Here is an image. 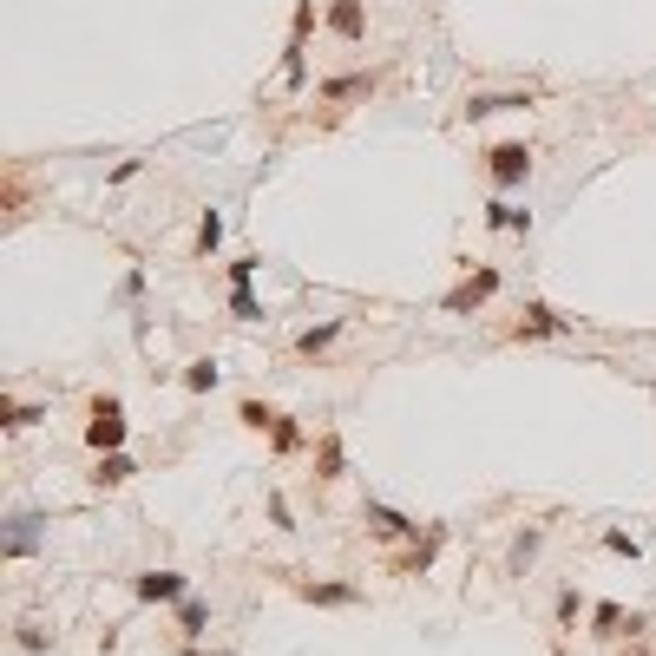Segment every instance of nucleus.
<instances>
[{"label":"nucleus","mask_w":656,"mask_h":656,"mask_svg":"<svg viewBox=\"0 0 656 656\" xmlns=\"http://www.w3.org/2000/svg\"><path fill=\"white\" fill-rule=\"evenodd\" d=\"M309 26H315V0H295L289 46H283V86H303V79H309V66H303V53H309Z\"/></svg>","instance_id":"obj_1"},{"label":"nucleus","mask_w":656,"mask_h":656,"mask_svg":"<svg viewBox=\"0 0 656 656\" xmlns=\"http://www.w3.org/2000/svg\"><path fill=\"white\" fill-rule=\"evenodd\" d=\"M86 447H92V453H119V447H125V407H119L112 394H105V400H92Z\"/></svg>","instance_id":"obj_2"},{"label":"nucleus","mask_w":656,"mask_h":656,"mask_svg":"<svg viewBox=\"0 0 656 656\" xmlns=\"http://www.w3.org/2000/svg\"><path fill=\"white\" fill-rule=\"evenodd\" d=\"M486 171H492V184H499V190L526 184V171H532V145H492V151H486Z\"/></svg>","instance_id":"obj_3"},{"label":"nucleus","mask_w":656,"mask_h":656,"mask_svg":"<svg viewBox=\"0 0 656 656\" xmlns=\"http://www.w3.org/2000/svg\"><path fill=\"white\" fill-rule=\"evenodd\" d=\"M145 597V604H178V597H190V578L184 571H139V584H131Z\"/></svg>","instance_id":"obj_4"},{"label":"nucleus","mask_w":656,"mask_h":656,"mask_svg":"<svg viewBox=\"0 0 656 656\" xmlns=\"http://www.w3.org/2000/svg\"><path fill=\"white\" fill-rule=\"evenodd\" d=\"M492 289H499V269H479V276H473V283H459L440 309H447V315H467V309H479V303H486Z\"/></svg>","instance_id":"obj_5"},{"label":"nucleus","mask_w":656,"mask_h":656,"mask_svg":"<svg viewBox=\"0 0 656 656\" xmlns=\"http://www.w3.org/2000/svg\"><path fill=\"white\" fill-rule=\"evenodd\" d=\"M623 631L637 637V631H643V617H637V611L623 617V604H597V611H591V637H623Z\"/></svg>","instance_id":"obj_6"},{"label":"nucleus","mask_w":656,"mask_h":656,"mask_svg":"<svg viewBox=\"0 0 656 656\" xmlns=\"http://www.w3.org/2000/svg\"><path fill=\"white\" fill-rule=\"evenodd\" d=\"M328 34H335V40H362V34H368L362 0H335V7H328Z\"/></svg>","instance_id":"obj_7"},{"label":"nucleus","mask_w":656,"mask_h":656,"mask_svg":"<svg viewBox=\"0 0 656 656\" xmlns=\"http://www.w3.org/2000/svg\"><path fill=\"white\" fill-rule=\"evenodd\" d=\"M518 105H532V92H473V99H467V119H492V112H518Z\"/></svg>","instance_id":"obj_8"},{"label":"nucleus","mask_w":656,"mask_h":656,"mask_svg":"<svg viewBox=\"0 0 656 656\" xmlns=\"http://www.w3.org/2000/svg\"><path fill=\"white\" fill-rule=\"evenodd\" d=\"M295 591H303V604H328V611H342V604H362V591H354V584H295Z\"/></svg>","instance_id":"obj_9"},{"label":"nucleus","mask_w":656,"mask_h":656,"mask_svg":"<svg viewBox=\"0 0 656 656\" xmlns=\"http://www.w3.org/2000/svg\"><path fill=\"white\" fill-rule=\"evenodd\" d=\"M7 558H26V552H34V545H40V512H14L7 518Z\"/></svg>","instance_id":"obj_10"},{"label":"nucleus","mask_w":656,"mask_h":656,"mask_svg":"<svg viewBox=\"0 0 656 656\" xmlns=\"http://www.w3.org/2000/svg\"><path fill=\"white\" fill-rule=\"evenodd\" d=\"M518 335H532V342H538V335H564V315H558V309H545V303H532V309H526V322H518Z\"/></svg>","instance_id":"obj_11"},{"label":"nucleus","mask_w":656,"mask_h":656,"mask_svg":"<svg viewBox=\"0 0 656 656\" xmlns=\"http://www.w3.org/2000/svg\"><path fill=\"white\" fill-rule=\"evenodd\" d=\"M486 224L492 230H532V210H518V204L499 198V204H486Z\"/></svg>","instance_id":"obj_12"},{"label":"nucleus","mask_w":656,"mask_h":656,"mask_svg":"<svg viewBox=\"0 0 656 656\" xmlns=\"http://www.w3.org/2000/svg\"><path fill=\"white\" fill-rule=\"evenodd\" d=\"M368 526H374L381 538H407V532H414V518H400L394 506H368Z\"/></svg>","instance_id":"obj_13"},{"label":"nucleus","mask_w":656,"mask_h":656,"mask_svg":"<svg viewBox=\"0 0 656 656\" xmlns=\"http://www.w3.org/2000/svg\"><path fill=\"white\" fill-rule=\"evenodd\" d=\"M362 92H374V72H348V79H328L322 86V99H362Z\"/></svg>","instance_id":"obj_14"},{"label":"nucleus","mask_w":656,"mask_h":656,"mask_svg":"<svg viewBox=\"0 0 656 656\" xmlns=\"http://www.w3.org/2000/svg\"><path fill=\"white\" fill-rule=\"evenodd\" d=\"M204 623H210V604H204V597H178V631H184V637H198Z\"/></svg>","instance_id":"obj_15"},{"label":"nucleus","mask_w":656,"mask_h":656,"mask_svg":"<svg viewBox=\"0 0 656 656\" xmlns=\"http://www.w3.org/2000/svg\"><path fill=\"white\" fill-rule=\"evenodd\" d=\"M538 545H545V532H538V526H526V532L512 538V571H518V578H526V564L538 558Z\"/></svg>","instance_id":"obj_16"},{"label":"nucleus","mask_w":656,"mask_h":656,"mask_svg":"<svg viewBox=\"0 0 656 656\" xmlns=\"http://www.w3.org/2000/svg\"><path fill=\"white\" fill-rule=\"evenodd\" d=\"M131 473H139V467H131L125 453H105V459H99V473H92V486H125Z\"/></svg>","instance_id":"obj_17"},{"label":"nucleus","mask_w":656,"mask_h":656,"mask_svg":"<svg viewBox=\"0 0 656 656\" xmlns=\"http://www.w3.org/2000/svg\"><path fill=\"white\" fill-rule=\"evenodd\" d=\"M217 381H224V368H217V362H190V368H184V388H190V394H210Z\"/></svg>","instance_id":"obj_18"},{"label":"nucleus","mask_w":656,"mask_h":656,"mask_svg":"<svg viewBox=\"0 0 656 656\" xmlns=\"http://www.w3.org/2000/svg\"><path fill=\"white\" fill-rule=\"evenodd\" d=\"M335 335H342V322H315V328H303V335H295V348H303V354H322Z\"/></svg>","instance_id":"obj_19"},{"label":"nucleus","mask_w":656,"mask_h":656,"mask_svg":"<svg viewBox=\"0 0 656 656\" xmlns=\"http://www.w3.org/2000/svg\"><path fill=\"white\" fill-rule=\"evenodd\" d=\"M315 473H322V479H342V440H335V433H322V453H315Z\"/></svg>","instance_id":"obj_20"},{"label":"nucleus","mask_w":656,"mask_h":656,"mask_svg":"<svg viewBox=\"0 0 656 656\" xmlns=\"http://www.w3.org/2000/svg\"><path fill=\"white\" fill-rule=\"evenodd\" d=\"M440 545H447V526H433L420 545H414V558H407V571H427L433 564V552H440Z\"/></svg>","instance_id":"obj_21"},{"label":"nucleus","mask_w":656,"mask_h":656,"mask_svg":"<svg viewBox=\"0 0 656 656\" xmlns=\"http://www.w3.org/2000/svg\"><path fill=\"white\" fill-rule=\"evenodd\" d=\"M217 243H224V217H217V210H204V224H198V256H210Z\"/></svg>","instance_id":"obj_22"},{"label":"nucleus","mask_w":656,"mask_h":656,"mask_svg":"<svg viewBox=\"0 0 656 656\" xmlns=\"http://www.w3.org/2000/svg\"><path fill=\"white\" fill-rule=\"evenodd\" d=\"M269 440H276V453H295V447H303V427L276 414V427H269Z\"/></svg>","instance_id":"obj_23"},{"label":"nucleus","mask_w":656,"mask_h":656,"mask_svg":"<svg viewBox=\"0 0 656 656\" xmlns=\"http://www.w3.org/2000/svg\"><path fill=\"white\" fill-rule=\"evenodd\" d=\"M230 315H236V322H263V303H256L250 289H230Z\"/></svg>","instance_id":"obj_24"},{"label":"nucleus","mask_w":656,"mask_h":656,"mask_svg":"<svg viewBox=\"0 0 656 656\" xmlns=\"http://www.w3.org/2000/svg\"><path fill=\"white\" fill-rule=\"evenodd\" d=\"M236 420H243V427H256V433H263V427H276V414H269L263 400H243V407H236Z\"/></svg>","instance_id":"obj_25"},{"label":"nucleus","mask_w":656,"mask_h":656,"mask_svg":"<svg viewBox=\"0 0 656 656\" xmlns=\"http://www.w3.org/2000/svg\"><path fill=\"white\" fill-rule=\"evenodd\" d=\"M34 420H46V407H34V400H20V407H7V427H34Z\"/></svg>","instance_id":"obj_26"},{"label":"nucleus","mask_w":656,"mask_h":656,"mask_svg":"<svg viewBox=\"0 0 656 656\" xmlns=\"http://www.w3.org/2000/svg\"><path fill=\"white\" fill-rule=\"evenodd\" d=\"M604 545H611V552H617V558H637V552H643V545H637L631 532H604Z\"/></svg>","instance_id":"obj_27"},{"label":"nucleus","mask_w":656,"mask_h":656,"mask_svg":"<svg viewBox=\"0 0 656 656\" xmlns=\"http://www.w3.org/2000/svg\"><path fill=\"white\" fill-rule=\"evenodd\" d=\"M250 276H256V263H250V256L230 263V289H250Z\"/></svg>","instance_id":"obj_28"},{"label":"nucleus","mask_w":656,"mask_h":656,"mask_svg":"<svg viewBox=\"0 0 656 656\" xmlns=\"http://www.w3.org/2000/svg\"><path fill=\"white\" fill-rule=\"evenodd\" d=\"M139 171H145V164H139V158H119V164H112V184H131V178H139Z\"/></svg>","instance_id":"obj_29"},{"label":"nucleus","mask_w":656,"mask_h":656,"mask_svg":"<svg viewBox=\"0 0 656 656\" xmlns=\"http://www.w3.org/2000/svg\"><path fill=\"white\" fill-rule=\"evenodd\" d=\"M20 650H46V631H40V623H20Z\"/></svg>","instance_id":"obj_30"},{"label":"nucleus","mask_w":656,"mask_h":656,"mask_svg":"<svg viewBox=\"0 0 656 656\" xmlns=\"http://www.w3.org/2000/svg\"><path fill=\"white\" fill-rule=\"evenodd\" d=\"M623 656H650V650H623Z\"/></svg>","instance_id":"obj_31"}]
</instances>
